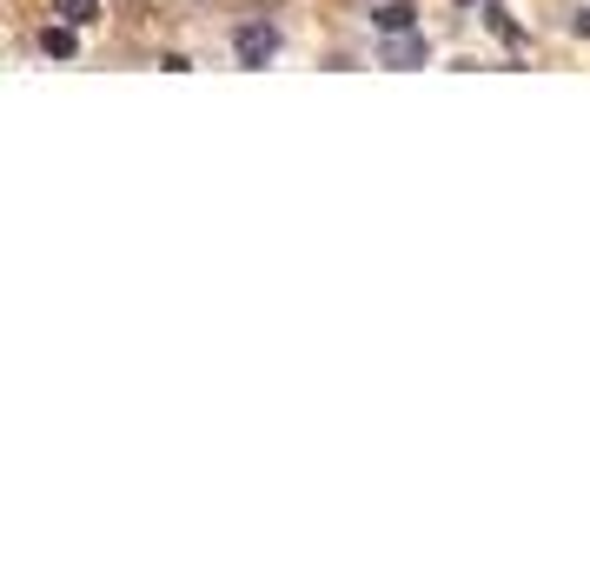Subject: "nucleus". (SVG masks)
Returning <instances> with one entry per match:
<instances>
[{"instance_id":"3","label":"nucleus","mask_w":590,"mask_h":570,"mask_svg":"<svg viewBox=\"0 0 590 570\" xmlns=\"http://www.w3.org/2000/svg\"><path fill=\"white\" fill-rule=\"evenodd\" d=\"M53 21H67V27H94V21H100V0H53Z\"/></svg>"},{"instance_id":"6","label":"nucleus","mask_w":590,"mask_h":570,"mask_svg":"<svg viewBox=\"0 0 590 570\" xmlns=\"http://www.w3.org/2000/svg\"><path fill=\"white\" fill-rule=\"evenodd\" d=\"M378 27H385V34L411 27V8H405V0H385V8H378Z\"/></svg>"},{"instance_id":"4","label":"nucleus","mask_w":590,"mask_h":570,"mask_svg":"<svg viewBox=\"0 0 590 570\" xmlns=\"http://www.w3.org/2000/svg\"><path fill=\"white\" fill-rule=\"evenodd\" d=\"M484 27H491V34H497L504 47H525V34H518V21H511V14H504V8H497V0H484Z\"/></svg>"},{"instance_id":"5","label":"nucleus","mask_w":590,"mask_h":570,"mask_svg":"<svg viewBox=\"0 0 590 570\" xmlns=\"http://www.w3.org/2000/svg\"><path fill=\"white\" fill-rule=\"evenodd\" d=\"M40 47H47L53 60H73V47H80V40H73V27H67V21H53V27L40 34Z\"/></svg>"},{"instance_id":"7","label":"nucleus","mask_w":590,"mask_h":570,"mask_svg":"<svg viewBox=\"0 0 590 570\" xmlns=\"http://www.w3.org/2000/svg\"><path fill=\"white\" fill-rule=\"evenodd\" d=\"M570 27H577V34L590 40V8H577V21H570Z\"/></svg>"},{"instance_id":"1","label":"nucleus","mask_w":590,"mask_h":570,"mask_svg":"<svg viewBox=\"0 0 590 570\" xmlns=\"http://www.w3.org/2000/svg\"><path fill=\"white\" fill-rule=\"evenodd\" d=\"M232 53H239V66H266V60L279 53V34H273L266 21H252V27H239V40H232Z\"/></svg>"},{"instance_id":"2","label":"nucleus","mask_w":590,"mask_h":570,"mask_svg":"<svg viewBox=\"0 0 590 570\" xmlns=\"http://www.w3.org/2000/svg\"><path fill=\"white\" fill-rule=\"evenodd\" d=\"M425 34H411V27H398V34H385V47H378V60L385 66H425Z\"/></svg>"}]
</instances>
